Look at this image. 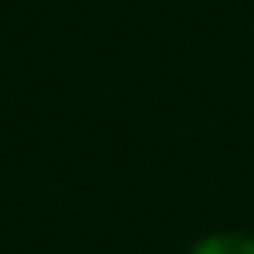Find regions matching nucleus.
<instances>
[{
    "instance_id": "obj_1",
    "label": "nucleus",
    "mask_w": 254,
    "mask_h": 254,
    "mask_svg": "<svg viewBox=\"0 0 254 254\" xmlns=\"http://www.w3.org/2000/svg\"><path fill=\"white\" fill-rule=\"evenodd\" d=\"M187 254H254V234L242 230H210L187 246Z\"/></svg>"
}]
</instances>
